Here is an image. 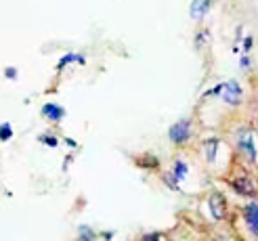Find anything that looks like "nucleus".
Here are the masks:
<instances>
[{
  "label": "nucleus",
  "instance_id": "f257e3e1",
  "mask_svg": "<svg viewBox=\"0 0 258 241\" xmlns=\"http://www.w3.org/2000/svg\"><path fill=\"white\" fill-rule=\"evenodd\" d=\"M189 136H191V122L189 120H178L176 124L170 126V130H168V138L174 145L187 143Z\"/></svg>",
  "mask_w": 258,
  "mask_h": 241
},
{
  "label": "nucleus",
  "instance_id": "f03ea898",
  "mask_svg": "<svg viewBox=\"0 0 258 241\" xmlns=\"http://www.w3.org/2000/svg\"><path fill=\"white\" fill-rule=\"evenodd\" d=\"M223 99L227 101L229 105H237L241 101V86L235 82V80H229L223 84V91H221Z\"/></svg>",
  "mask_w": 258,
  "mask_h": 241
},
{
  "label": "nucleus",
  "instance_id": "7ed1b4c3",
  "mask_svg": "<svg viewBox=\"0 0 258 241\" xmlns=\"http://www.w3.org/2000/svg\"><path fill=\"white\" fill-rule=\"evenodd\" d=\"M237 147H239V151H243L252 162L256 159V145H254V136H252V132H239V138H237Z\"/></svg>",
  "mask_w": 258,
  "mask_h": 241
},
{
  "label": "nucleus",
  "instance_id": "20e7f679",
  "mask_svg": "<svg viewBox=\"0 0 258 241\" xmlns=\"http://www.w3.org/2000/svg\"><path fill=\"white\" fill-rule=\"evenodd\" d=\"M42 118L57 124V122H61L63 118H66V107H61L57 103H46V105H42Z\"/></svg>",
  "mask_w": 258,
  "mask_h": 241
},
{
  "label": "nucleus",
  "instance_id": "39448f33",
  "mask_svg": "<svg viewBox=\"0 0 258 241\" xmlns=\"http://www.w3.org/2000/svg\"><path fill=\"white\" fill-rule=\"evenodd\" d=\"M210 212L214 218H225V212H227V204H225V197L221 193H212L210 195Z\"/></svg>",
  "mask_w": 258,
  "mask_h": 241
},
{
  "label": "nucleus",
  "instance_id": "423d86ee",
  "mask_svg": "<svg viewBox=\"0 0 258 241\" xmlns=\"http://www.w3.org/2000/svg\"><path fill=\"white\" fill-rule=\"evenodd\" d=\"M243 218H246V222H248V229L254 235H258V206L256 204L246 206V210H243Z\"/></svg>",
  "mask_w": 258,
  "mask_h": 241
},
{
  "label": "nucleus",
  "instance_id": "0eeeda50",
  "mask_svg": "<svg viewBox=\"0 0 258 241\" xmlns=\"http://www.w3.org/2000/svg\"><path fill=\"white\" fill-rule=\"evenodd\" d=\"M210 5H212V0H193L191 3V17L193 19H204L206 17V13L210 11Z\"/></svg>",
  "mask_w": 258,
  "mask_h": 241
},
{
  "label": "nucleus",
  "instance_id": "6e6552de",
  "mask_svg": "<svg viewBox=\"0 0 258 241\" xmlns=\"http://www.w3.org/2000/svg\"><path fill=\"white\" fill-rule=\"evenodd\" d=\"M70 63H80V65H84L86 59H84L82 55H78V53H68L66 57H61V61L57 63V69L61 71V69L66 67V65H70Z\"/></svg>",
  "mask_w": 258,
  "mask_h": 241
},
{
  "label": "nucleus",
  "instance_id": "1a4fd4ad",
  "mask_svg": "<svg viewBox=\"0 0 258 241\" xmlns=\"http://www.w3.org/2000/svg\"><path fill=\"white\" fill-rule=\"evenodd\" d=\"M233 187L237 189V191H239L241 195H250V193L254 191V185L250 183L248 176H241V179H235V181H233Z\"/></svg>",
  "mask_w": 258,
  "mask_h": 241
},
{
  "label": "nucleus",
  "instance_id": "9d476101",
  "mask_svg": "<svg viewBox=\"0 0 258 241\" xmlns=\"http://www.w3.org/2000/svg\"><path fill=\"white\" fill-rule=\"evenodd\" d=\"M187 172H189L187 164H185L183 159H176L174 166H172V176H174V179H176V181H183L185 176H187Z\"/></svg>",
  "mask_w": 258,
  "mask_h": 241
},
{
  "label": "nucleus",
  "instance_id": "9b49d317",
  "mask_svg": "<svg viewBox=\"0 0 258 241\" xmlns=\"http://www.w3.org/2000/svg\"><path fill=\"white\" fill-rule=\"evenodd\" d=\"M206 155H208V162H214L216 159V149H218V141L216 138H210V141H206Z\"/></svg>",
  "mask_w": 258,
  "mask_h": 241
},
{
  "label": "nucleus",
  "instance_id": "f8f14e48",
  "mask_svg": "<svg viewBox=\"0 0 258 241\" xmlns=\"http://www.w3.org/2000/svg\"><path fill=\"white\" fill-rule=\"evenodd\" d=\"M13 138V126L7 122V124H0V143H7Z\"/></svg>",
  "mask_w": 258,
  "mask_h": 241
},
{
  "label": "nucleus",
  "instance_id": "ddd939ff",
  "mask_svg": "<svg viewBox=\"0 0 258 241\" xmlns=\"http://www.w3.org/2000/svg\"><path fill=\"white\" fill-rule=\"evenodd\" d=\"M38 141L44 143L46 147H57L59 145V138L55 134H40V136H38Z\"/></svg>",
  "mask_w": 258,
  "mask_h": 241
},
{
  "label": "nucleus",
  "instance_id": "4468645a",
  "mask_svg": "<svg viewBox=\"0 0 258 241\" xmlns=\"http://www.w3.org/2000/svg\"><path fill=\"white\" fill-rule=\"evenodd\" d=\"M164 183H166V185H168V187L172 189V191H176V189H178V181H176V179H174V176H172V172L164 176Z\"/></svg>",
  "mask_w": 258,
  "mask_h": 241
},
{
  "label": "nucleus",
  "instance_id": "2eb2a0df",
  "mask_svg": "<svg viewBox=\"0 0 258 241\" xmlns=\"http://www.w3.org/2000/svg\"><path fill=\"white\" fill-rule=\"evenodd\" d=\"M17 75H19V71H17V67H5V78L7 80H17Z\"/></svg>",
  "mask_w": 258,
  "mask_h": 241
},
{
  "label": "nucleus",
  "instance_id": "dca6fc26",
  "mask_svg": "<svg viewBox=\"0 0 258 241\" xmlns=\"http://www.w3.org/2000/svg\"><path fill=\"white\" fill-rule=\"evenodd\" d=\"M143 241H164V239H162L160 233H149V235L143 237Z\"/></svg>",
  "mask_w": 258,
  "mask_h": 241
},
{
  "label": "nucleus",
  "instance_id": "f3484780",
  "mask_svg": "<svg viewBox=\"0 0 258 241\" xmlns=\"http://www.w3.org/2000/svg\"><path fill=\"white\" fill-rule=\"evenodd\" d=\"M221 91H223V84H218V86H214L212 91H208L206 95H208V97H216V95H221Z\"/></svg>",
  "mask_w": 258,
  "mask_h": 241
}]
</instances>
